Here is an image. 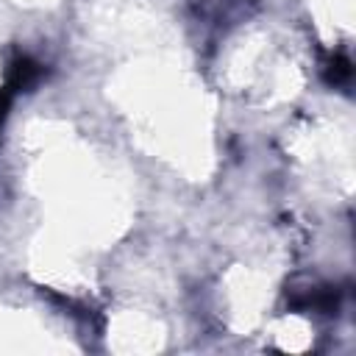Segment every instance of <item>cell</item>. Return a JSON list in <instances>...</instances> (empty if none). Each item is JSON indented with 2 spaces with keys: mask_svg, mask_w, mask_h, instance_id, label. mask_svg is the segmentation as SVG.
Returning a JSON list of instances; mask_svg holds the SVG:
<instances>
[{
  "mask_svg": "<svg viewBox=\"0 0 356 356\" xmlns=\"http://www.w3.org/2000/svg\"><path fill=\"white\" fill-rule=\"evenodd\" d=\"M42 78V67L31 58H19L11 70V89H31Z\"/></svg>",
  "mask_w": 356,
  "mask_h": 356,
  "instance_id": "1",
  "label": "cell"
},
{
  "mask_svg": "<svg viewBox=\"0 0 356 356\" xmlns=\"http://www.w3.org/2000/svg\"><path fill=\"white\" fill-rule=\"evenodd\" d=\"M328 78H331L334 83H348V81H350V61H348L345 56H337V58L331 61V67H328Z\"/></svg>",
  "mask_w": 356,
  "mask_h": 356,
  "instance_id": "2",
  "label": "cell"
},
{
  "mask_svg": "<svg viewBox=\"0 0 356 356\" xmlns=\"http://www.w3.org/2000/svg\"><path fill=\"white\" fill-rule=\"evenodd\" d=\"M6 108H8V95L0 92V122H3V117H6Z\"/></svg>",
  "mask_w": 356,
  "mask_h": 356,
  "instance_id": "3",
  "label": "cell"
}]
</instances>
